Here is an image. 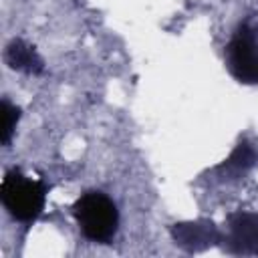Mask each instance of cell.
Returning <instances> with one entry per match:
<instances>
[{
    "instance_id": "6",
    "label": "cell",
    "mask_w": 258,
    "mask_h": 258,
    "mask_svg": "<svg viewBox=\"0 0 258 258\" xmlns=\"http://www.w3.org/2000/svg\"><path fill=\"white\" fill-rule=\"evenodd\" d=\"M4 62L18 73L26 75H42L44 73V60L36 52V48L22 38H14L4 48Z\"/></svg>"
},
{
    "instance_id": "3",
    "label": "cell",
    "mask_w": 258,
    "mask_h": 258,
    "mask_svg": "<svg viewBox=\"0 0 258 258\" xmlns=\"http://www.w3.org/2000/svg\"><path fill=\"white\" fill-rule=\"evenodd\" d=\"M226 67L242 85H258V24L244 18L226 44Z\"/></svg>"
},
{
    "instance_id": "2",
    "label": "cell",
    "mask_w": 258,
    "mask_h": 258,
    "mask_svg": "<svg viewBox=\"0 0 258 258\" xmlns=\"http://www.w3.org/2000/svg\"><path fill=\"white\" fill-rule=\"evenodd\" d=\"M73 216L81 234L95 244H109L119 230L117 204L99 189H89L73 204Z\"/></svg>"
},
{
    "instance_id": "5",
    "label": "cell",
    "mask_w": 258,
    "mask_h": 258,
    "mask_svg": "<svg viewBox=\"0 0 258 258\" xmlns=\"http://www.w3.org/2000/svg\"><path fill=\"white\" fill-rule=\"evenodd\" d=\"M171 236H173L175 244H179V246H183L187 250H200V248L212 246L214 242H222L224 240L220 230L212 222H206V220L175 224L171 228Z\"/></svg>"
},
{
    "instance_id": "7",
    "label": "cell",
    "mask_w": 258,
    "mask_h": 258,
    "mask_svg": "<svg viewBox=\"0 0 258 258\" xmlns=\"http://www.w3.org/2000/svg\"><path fill=\"white\" fill-rule=\"evenodd\" d=\"M0 111H2V129H0V141L4 147L10 145L12 137H14V131H16V125L20 121V107L14 105L8 97H2V103H0Z\"/></svg>"
},
{
    "instance_id": "1",
    "label": "cell",
    "mask_w": 258,
    "mask_h": 258,
    "mask_svg": "<svg viewBox=\"0 0 258 258\" xmlns=\"http://www.w3.org/2000/svg\"><path fill=\"white\" fill-rule=\"evenodd\" d=\"M48 185L42 179L28 177L18 167L4 173L0 183V202L4 210L20 224H32L44 210Z\"/></svg>"
},
{
    "instance_id": "4",
    "label": "cell",
    "mask_w": 258,
    "mask_h": 258,
    "mask_svg": "<svg viewBox=\"0 0 258 258\" xmlns=\"http://www.w3.org/2000/svg\"><path fill=\"white\" fill-rule=\"evenodd\" d=\"M226 242L234 254H258V214H232L228 218Z\"/></svg>"
}]
</instances>
